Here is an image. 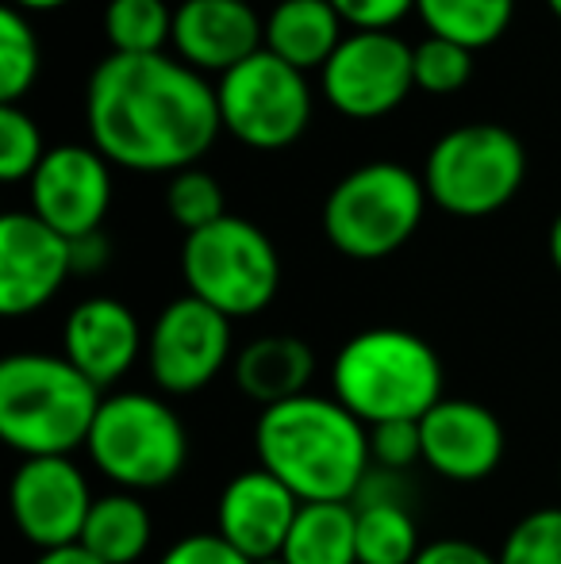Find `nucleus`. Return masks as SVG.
<instances>
[{"label": "nucleus", "mask_w": 561, "mask_h": 564, "mask_svg": "<svg viewBox=\"0 0 561 564\" xmlns=\"http://www.w3.org/2000/svg\"><path fill=\"white\" fill-rule=\"evenodd\" d=\"M85 123L108 162L136 173L193 170L224 131L216 89L170 54H108L89 74Z\"/></svg>", "instance_id": "nucleus-1"}, {"label": "nucleus", "mask_w": 561, "mask_h": 564, "mask_svg": "<svg viewBox=\"0 0 561 564\" xmlns=\"http://www.w3.org/2000/svg\"><path fill=\"white\" fill-rule=\"evenodd\" d=\"M258 468L278 476L300 503H354L374 473L369 426L335 395H296L255 423Z\"/></svg>", "instance_id": "nucleus-2"}, {"label": "nucleus", "mask_w": 561, "mask_h": 564, "mask_svg": "<svg viewBox=\"0 0 561 564\" xmlns=\"http://www.w3.org/2000/svg\"><path fill=\"white\" fill-rule=\"evenodd\" d=\"M331 395L366 426L420 423L442 395L434 346L404 327H369L346 338L331 361Z\"/></svg>", "instance_id": "nucleus-3"}, {"label": "nucleus", "mask_w": 561, "mask_h": 564, "mask_svg": "<svg viewBox=\"0 0 561 564\" xmlns=\"http://www.w3.org/2000/svg\"><path fill=\"white\" fill-rule=\"evenodd\" d=\"M100 403V388L62 354H12L0 361V438L23 460L69 457L85 446Z\"/></svg>", "instance_id": "nucleus-4"}, {"label": "nucleus", "mask_w": 561, "mask_h": 564, "mask_svg": "<svg viewBox=\"0 0 561 564\" xmlns=\"http://www.w3.org/2000/svg\"><path fill=\"white\" fill-rule=\"evenodd\" d=\"M427 200L423 177L408 165H358L323 200V238L350 261H381L412 242Z\"/></svg>", "instance_id": "nucleus-5"}, {"label": "nucleus", "mask_w": 561, "mask_h": 564, "mask_svg": "<svg viewBox=\"0 0 561 564\" xmlns=\"http://www.w3.org/2000/svg\"><path fill=\"white\" fill-rule=\"evenodd\" d=\"M93 468L120 491H158L188 465V431L181 415L150 392H112L85 442Z\"/></svg>", "instance_id": "nucleus-6"}, {"label": "nucleus", "mask_w": 561, "mask_h": 564, "mask_svg": "<svg viewBox=\"0 0 561 564\" xmlns=\"http://www.w3.org/2000/svg\"><path fill=\"white\" fill-rule=\"evenodd\" d=\"M527 181V150L500 123H465L431 147L423 185L434 208L457 219L496 216Z\"/></svg>", "instance_id": "nucleus-7"}, {"label": "nucleus", "mask_w": 561, "mask_h": 564, "mask_svg": "<svg viewBox=\"0 0 561 564\" xmlns=\"http://www.w3.org/2000/svg\"><path fill=\"white\" fill-rule=\"evenodd\" d=\"M181 273L188 296L212 304L231 323L266 312L281 289L278 246L262 227L239 216H224L219 224L185 235Z\"/></svg>", "instance_id": "nucleus-8"}, {"label": "nucleus", "mask_w": 561, "mask_h": 564, "mask_svg": "<svg viewBox=\"0 0 561 564\" xmlns=\"http://www.w3.org/2000/svg\"><path fill=\"white\" fill-rule=\"evenodd\" d=\"M219 119L250 150H284L312 123V89L278 54L258 51L216 85Z\"/></svg>", "instance_id": "nucleus-9"}, {"label": "nucleus", "mask_w": 561, "mask_h": 564, "mask_svg": "<svg viewBox=\"0 0 561 564\" xmlns=\"http://www.w3.org/2000/svg\"><path fill=\"white\" fill-rule=\"evenodd\" d=\"M412 51L392 31H350L320 69L327 105L346 119H381L416 93Z\"/></svg>", "instance_id": "nucleus-10"}, {"label": "nucleus", "mask_w": 561, "mask_h": 564, "mask_svg": "<svg viewBox=\"0 0 561 564\" xmlns=\"http://www.w3.org/2000/svg\"><path fill=\"white\" fill-rule=\"evenodd\" d=\"M231 361V319L196 296L170 300L147 335V369L165 395L201 392Z\"/></svg>", "instance_id": "nucleus-11"}, {"label": "nucleus", "mask_w": 561, "mask_h": 564, "mask_svg": "<svg viewBox=\"0 0 561 564\" xmlns=\"http://www.w3.org/2000/svg\"><path fill=\"white\" fill-rule=\"evenodd\" d=\"M8 503L23 542L51 553L82 542L97 496L69 457H28L15 468Z\"/></svg>", "instance_id": "nucleus-12"}, {"label": "nucleus", "mask_w": 561, "mask_h": 564, "mask_svg": "<svg viewBox=\"0 0 561 564\" xmlns=\"http://www.w3.org/2000/svg\"><path fill=\"white\" fill-rule=\"evenodd\" d=\"M108 204H112V173L97 147H77V142L51 147L31 173V212L62 238L100 230Z\"/></svg>", "instance_id": "nucleus-13"}, {"label": "nucleus", "mask_w": 561, "mask_h": 564, "mask_svg": "<svg viewBox=\"0 0 561 564\" xmlns=\"http://www.w3.org/2000/svg\"><path fill=\"white\" fill-rule=\"evenodd\" d=\"M74 276L69 238L46 227L35 212H8L0 219V312L23 319L46 307Z\"/></svg>", "instance_id": "nucleus-14"}, {"label": "nucleus", "mask_w": 561, "mask_h": 564, "mask_svg": "<svg viewBox=\"0 0 561 564\" xmlns=\"http://www.w3.org/2000/svg\"><path fill=\"white\" fill-rule=\"evenodd\" d=\"M423 465L450 484H481L504 460V426L477 400H439L420 419Z\"/></svg>", "instance_id": "nucleus-15"}, {"label": "nucleus", "mask_w": 561, "mask_h": 564, "mask_svg": "<svg viewBox=\"0 0 561 564\" xmlns=\"http://www.w3.org/2000/svg\"><path fill=\"white\" fill-rule=\"evenodd\" d=\"M300 514V499L266 468L231 476L216 499V534L247 561L281 557L289 530Z\"/></svg>", "instance_id": "nucleus-16"}, {"label": "nucleus", "mask_w": 561, "mask_h": 564, "mask_svg": "<svg viewBox=\"0 0 561 564\" xmlns=\"http://www.w3.org/2000/svg\"><path fill=\"white\" fill-rule=\"evenodd\" d=\"M173 51L196 74H231L266 51V23L242 0H185L173 12Z\"/></svg>", "instance_id": "nucleus-17"}, {"label": "nucleus", "mask_w": 561, "mask_h": 564, "mask_svg": "<svg viewBox=\"0 0 561 564\" xmlns=\"http://www.w3.org/2000/svg\"><path fill=\"white\" fill-rule=\"evenodd\" d=\"M147 354V338L142 327L123 300L112 296H93L82 300L74 312L66 315L62 327V357L74 365L82 377L105 392L120 377H128L131 365Z\"/></svg>", "instance_id": "nucleus-18"}, {"label": "nucleus", "mask_w": 561, "mask_h": 564, "mask_svg": "<svg viewBox=\"0 0 561 564\" xmlns=\"http://www.w3.org/2000/svg\"><path fill=\"white\" fill-rule=\"evenodd\" d=\"M312 377H315V354L296 335H258L231 361L235 388L262 411L296 400V395H308Z\"/></svg>", "instance_id": "nucleus-19"}, {"label": "nucleus", "mask_w": 561, "mask_h": 564, "mask_svg": "<svg viewBox=\"0 0 561 564\" xmlns=\"http://www.w3.org/2000/svg\"><path fill=\"white\" fill-rule=\"evenodd\" d=\"M397 473H374L366 476L362 491L354 496V514H358V564H412L420 557V527L412 511L400 499Z\"/></svg>", "instance_id": "nucleus-20"}, {"label": "nucleus", "mask_w": 561, "mask_h": 564, "mask_svg": "<svg viewBox=\"0 0 561 564\" xmlns=\"http://www.w3.org/2000/svg\"><path fill=\"white\" fill-rule=\"evenodd\" d=\"M343 39V15L331 0H281L266 20V51L300 74L327 66Z\"/></svg>", "instance_id": "nucleus-21"}, {"label": "nucleus", "mask_w": 561, "mask_h": 564, "mask_svg": "<svg viewBox=\"0 0 561 564\" xmlns=\"http://www.w3.org/2000/svg\"><path fill=\"white\" fill-rule=\"evenodd\" d=\"M150 542H154L150 507L136 491L116 488L108 496H97L77 545H85L93 557H100L105 564H139L147 557Z\"/></svg>", "instance_id": "nucleus-22"}, {"label": "nucleus", "mask_w": 561, "mask_h": 564, "mask_svg": "<svg viewBox=\"0 0 561 564\" xmlns=\"http://www.w3.org/2000/svg\"><path fill=\"white\" fill-rule=\"evenodd\" d=\"M281 557L289 564H358L354 503H300Z\"/></svg>", "instance_id": "nucleus-23"}, {"label": "nucleus", "mask_w": 561, "mask_h": 564, "mask_svg": "<svg viewBox=\"0 0 561 564\" xmlns=\"http://www.w3.org/2000/svg\"><path fill=\"white\" fill-rule=\"evenodd\" d=\"M416 12L434 39L485 51L511 28L516 0H416Z\"/></svg>", "instance_id": "nucleus-24"}, {"label": "nucleus", "mask_w": 561, "mask_h": 564, "mask_svg": "<svg viewBox=\"0 0 561 564\" xmlns=\"http://www.w3.org/2000/svg\"><path fill=\"white\" fill-rule=\"evenodd\" d=\"M105 35L112 54H162L173 43V12L165 0H108Z\"/></svg>", "instance_id": "nucleus-25"}, {"label": "nucleus", "mask_w": 561, "mask_h": 564, "mask_svg": "<svg viewBox=\"0 0 561 564\" xmlns=\"http://www.w3.org/2000/svg\"><path fill=\"white\" fill-rule=\"evenodd\" d=\"M39 77V39L31 15L20 8H0V105H20Z\"/></svg>", "instance_id": "nucleus-26"}, {"label": "nucleus", "mask_w": 561, "mask_h": 564, "mask_svg": "<svg viewBox=\"0 0 561 564\" xmlns=\"http://www.w3.org/2000/svg\"><path fill=\"white\" fill-rule=\"evenodd\" d=\"M165 212H170V219L185 235H193V230H204L227 216L224 188H219V181L212 173L196 170V165L193 170H181L173 173L170 188H165Z\"/></svg>", "instance_id": "nucleus-27"}, {"label": "nucleus", "mask_w": 561, "mask_h": 564, "mask_svg": "<svg viewBox=\"0 0 561 564\" xmlns=\"http://www.w3.org/2000/svg\"><path fill=\"white\" fill-rule=\"evenodd\" d=\"M412 69H416V89L431 93V97H454L470 85L473 77V51L450 43V39L427 35L412 51Z\"/></svg>", "instance_id": "nucleus-28"}, {"label": "nucleus", "mask_w": 561, "mask_h": 564, "mask_svg": "<svg viewBox=\"0 0 561 564\" xmlns=\"http://www.w3.org/2000/svg\"><path fill=\"white\" fill-rule=\"evenodd\" d=\"M500 564H561V507H539L508 530Z\"/></svg>", "instance_id": "nucleus-29"}, {"label": "nucleus", "mask_w": 561, "mask_h": 564, "mask_svg": "<svg viewBox=\"0 0 561 564\" xmlns=\"http://www.w3.org/2000/svg\"><path fill=\"white\" fill-rule=\"evenodd\" d=\"M46 158L43 131L39 123L23 112L20 105H0V177L8 185L28 177L39 170V162Z\"/></svg>", "instance_id": "nucleus-30"}, {"label": "nucleus", "mask_w": 561, "mask_h": 564, "mask_svg": "<svg viewBox=\"0 0 561 564\" xmlns=\"http://www.w3.org/2000/svg\"><path fill=\"white\" fill-rule=\"evenodd\" d=\"M369 453H374V468H381V473H404L412 465H423L420 423L369 426Z\"/></svg>", "instance_id": "nucleus-31"}, {"label": "nucleus", "mask_w": 561, "mask_h": 564, "mask_svg": "<svg viewBox=\"0 0 561 564\" xmlns=\"http://www.w3.org/2000/svg\"><path fill=\"white\" fill-rule=\"evenodd\" d=\"M331 4L354 31H392V23L416 12V0H331Z\"/></svg>", "instance_id": "nucleus-32"}, {"label": "nucleus", "mask_w": 561, "mask_h": 564, "mask_svg": "<svg viewBox=\"0 0 561 564\" xmlns=\"http://www.w3.org/2000/svg\"><path fill=\"white\" fill-rule=\"evenodd\" d=\"M158 564H255V561H247L239 550H231L212 530V534H185L158 557Z\"/></svg>", "instance_id": "nucleus-33"}, {"label": "nucleus", "mask_w": 561, "mask_h": 564, "mask_svg": "<svg viewBox=\"0 0 561 564\" xmlns=\"http://www.w3.org/2000/svg\"><path fill=\"white\" fill-rule=\"evenodd\" d=\"M412 564H500V561L477 542H465V538H439V542L423 545L420 557Z\"/></svg>", "instance_id": "nucleus-34"}, {"label": "nucleus", "mask_w": 561, "mask_h": 564, "mask_svg": "<svg viewBox=\"0 0 561 564\" xmlns=\"http://www.w3.org/2000/svg\"><path fill=\"white\" fill-rule=\"evenodd\" d=\"M69 258H74V276H93L108 265V258H112V242L105 238V230L69 238Z\"/></svg>", "instance_id": "nucleus-35"}, {"label": "nucleus", "mask_w": 561, "mask_h": 564, "mask_svg": "<svg viewBox=\"0 0 561 564\" xmlns=\"http://www.w3.org/2000/svg\"><path fill=\"white\" fill-rule=\"evenodd\" d=\"M35 564H105L100 557H93L85 545H66V550H51V553H39Z\"/></svg>", "instance_id": "nucleus-36"}, {"label": "nucleus", "mask_w": 561, "mask_h": 564, "mask_svg": "<svg viewBox=\"0 0 561 564\" xmlns=\"http://www.w3.org/2000/svg\"><path fill=\"white\" fill-rule=\"evenodd\" d=\"M12 8H20L23 15H35V12H54V8L69 4V0H8Z\"/></svg>", "instance_id": "nucleus-37"}, {"label": "nucleus", "mask_w": 561, "mask_h": 564, "mask_svg": "<svg viewBox=\"0 0 561 564\" xmlns=\"http://www.w3.org/2000/svg\"><path fill=\"white\" fill-rule=\"evenodd\" d=\"M550 261H554V269L561 273V212H558V219L550 224Z\"/></svg>", "instance_id": "nucleus-38"}, {"label": "nucleus", "mask_w": 561, "mask_h": 564, "mask_svg": "<svg viewBox=\"0 0 561 564\" xmlns=\"http://www.w3.org/2000/svg\"><path fill=\"white\" fill-rule=\"evenodd\" d=\"M547 4H550V12H554L558 20H561V0H547Z\"/></svg>", "instance_id": "nucleus-39"}, {"label": "nucleus", "mask_w": 561, "mask_h": 564, "mask_svg": "<svg viewBox=\"0 0 561 564\" xmlns=\"http://www.w3.org/2000/svg\"><path fill=\"white\" fill-rule=\"evenodd\" d=\"M255 564H289L284 557H270V561H255Z\"/></svg>", "instance_id": "nucleus-40"}, {"label": "nucleus", "mask_w": 561, "mask_h": 564, "mask_svg": "<svg viewBox=\"0 0 561 564\" xmlns=\"http://www.w3.org/2000/svg\"><path fill=\"white\" fill-rule=\"evenodd\" d=\"M242 4H250V0H242Z\"/></svg>", "instance_id": "nucleus-41"}]
</instances>
